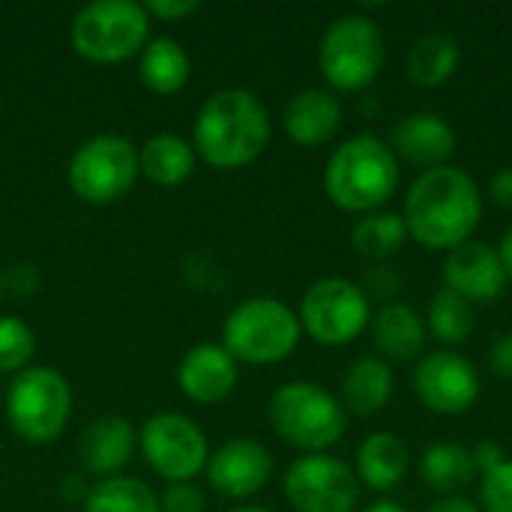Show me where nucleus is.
Here are the masks:
<instances>
[{"instance_id":"obj_1","label":"nucleus","mask_w":512,"mask_h":512,"mask_svg":"<svg viewBox=\"0 0 512 512\" xmlns=\"http://www.w3.org/2000/svg\"><path fill=\"white\" fill-rule=\"evenodd\" d=\"M402 219L408 225V237L420 246L456 249L471 240L483 219V192L468 171L441 165L423 171L411 183Z\"/></svg>"},{"instance_id":"obj_2","label":"nucleus","mask_w":512,"mask_h":512,"mask_svg":"<svg viewBox=\"0 0 512 512\" xmlns=\"http://www.w3.org/2000/svg\"><path fill=\"white\" fill-rule=\"evenodd\" d=\"M273 120L264 99L246 87H225L204 99L192 126V147L207 165L237 171L252 165L270 144Z\"/></svg>"},{"instance_id":"obj_3","label":"nucleus","mask_w":512,"mask_h":512,"mask_svg":"<svg viewBox=\"0 0 512 512\" xmlns=\"http://www.w3.org/2000/svg\"><path fill=\"white\" fill-rule=\"evenodd\" d=\"M399 186V159L378 135H354L339 144L324 168L327 198L348 213H372L393 198Z\"/></svg>"},{"instance_id":"obj_4","label":"nucleus","mask_w":512,"mask_h":512,"mask_svg":"<svg viewBox=\"0 0 512 512\" xmlns=\"http://www.w3.org/2000/svg\"><path fill=\"white\" fill-rule=\"evenodd\" d=\"M297 312L276 297H249L237 303L222 324V348L249 366H273L300 345Z\"/></svg>"},{"instance_id":"obj_5","label":"nucleus","mask_w":512,"mask_h":512,"mask_svg":"<svg viewBox=\"0 0 512 512\" xmlns=\"http://www.w3.org/2000/svg\"><path fill=\"white\" fill-rule=\"evenodd\" d=\"M270 423L285 444L312 456L342 441L348 414H345V405L321 384L291 381L273 393Z\"/></svg>"},{"instance_id":"obj_6","label":"nucleus","mask_w":512,"mask_h":512,"mask_svg":"<svg viewBox=\"0 0 512 512\" xmlns=\"http://www.w3.org/2000/svg\"><path fill=\"white\" fill-rule=\"evenodd\" d=\"M69 42L90 63H120L138 57L150 42V15L135 0H93L72 18Z\"/></svg>"},{"instance_id":"obj_7","label":"nucleus","mask_w":512,"mask_h":512,"mask_svg":"<svg viewBox=\"0 0 512 512\" xmlns=\"http://www.w3.org/2000/svg\"><path fill=\"white\" fill-rule=\"evenodd\" d=\"M72 417V387L51 366H27L6 390V420L27 444H51Z\"/></svg>"},{"instance_id":"obj_8","label":"nucleus","mask_w":512,"mask_h":512,"mask_svg":"<svg viewBox=\"0 0 512 512\" xmlns=\"http://www.w3.org/2000/svg\"><path fill=\"white\" fill-rule=\"evenodd\" d=\"M384 33L360 12L339 15L321 36L318 69L333 90H363L384 66Z\"/></svg>"},{"instance_id":"obj_9","label":"nucleus","mask_w":512,"mask_h":512,"mask_svg":"<svg viewBox=\"0 0 512 512\" xmlns=\"http://www.w3.org/2000/svg\"><path fill=\"white\" fill-rule=\"evenodd\" d=\"M138 150L129 138L102 132L78 144L66 165V183L87 204H114L138 180Z\"/></svg>"},{"instance_id":"obj_10","label":"nucleus","mask_w":512,"mask_h":512,"mask_svg":"<svg viewBox=\"0 0 512 512\" xmlns=\"http://www.w3.org/2000/svg\"><path fill=\"white\" fill-rule=\"evenodd\" d=\"M300 327L318 345L339 348L354 342L372 324V306L366 291L342 276L318 279L300 300Z\"/></svg>"},{"instance_id":"obj_11","label":"nucleus","mask_w":512,"mask_h":512,"mask_svg":"<svg viewBox=\"0 0 512 512\" xmlns=\"http://www.w3.org/2000/svg\"><path fill=\"white\" fill-rule=\"evenodd\" d=\"M138 447L147 465L168 483H192L204 474L210 444L198 423L177 411H159L138 429Z\"/></svg>"},{"instance_id":"obj_12","label":"nucleus","mask_w":512,"mask_h":512,"mask_svg":"<svg viewBox=\"0 0 512 512\" xmlns=\"http://www.w3.org/2000/svg\"><path fill=\"white\" fill-rule=\"evenodd\" d=\"M285 498L297 512H354L360 480L342 459L312 453L288 468Z\"/></svg>"},{"instance_id":"obj_13","label":"nucleus","mask_w":512,"mask_h":512,"mask_svg":"<svg viewBox=\"0 0 512 512\" xmlns=\"http://www.w3.org/2000/svg\"><path fill=\"white\" fill-rule=\"evenodd\" d=\"M414 393L429 411L456 417L477 402L480 375L462 354L435 351L414 369Z\"/></svg>"},{"instance_id":"obj_14","label":"nucleus","mask_w":512,"mask_h":512,"mask_svg":"<svg viewBox=\"0 0 512 512\" xmlns=\"http://www.w3.org/2000/svg\"><path fill=\"white\" fill-rule=\"evenodd\" d=\"M207 483L228 501H246L258 495L273 477V456L255 438H231L207 459Z\"/></svg>"},{"instance_id":"obj_15","label":"nucleus","mask_w":512,"mask_h":512,"mask_svg":"<svg viewBox=\"0 0 512 512\" xmlns=\"http://www.w3.org/2000/svg\"><path fill=\"white\" fill-rule=\"evenodd\" d=\"M444 288L456 291L459 297H465L468 303H489L498 300L510 282L498 249H492L489 243L480 240H468L456 249H450L444 267Z\"/></svg>"},{"instance_id":"obj_16","label":"nucleus","mask_w":512,"mask_h":512,"mask_svg":"<svg viewBox=\"0 0 512 512\" xmlns=\"http://www.w3.org/2000/svg\"><path fill=\"white\" fill-rule=\"evenodd\" d=\"M387 144L396 159L402 156L405 162L432 171L450 165V156L456 153V129L435 111H411L396 120Z\"/></svg>"},{"instance_id":"obj_17","label":"nucleus","mask_w":512,"mask_h":512,"mask_svg":"<svg viewBox=\"0 0 512 512\" xmlns=\"http://www.w3.org/2000/svg\"><path fill=\"white\" fill-rule=\"evenodd\" d=\"M240 363L216 342H201L189 348L177 366V384L183 396L195 405H216L237 387Z\"/></svg>"},{"instance_id":"obj_18","label":"nucleus","mask_w":512,"mask_h":512,"mask_svg":"<svg viewBox=\"0 0 512 512\" xmlns=\"http://www.w3.org/2000/svg\"><path fill=\"white\" fill-rule=\"evenodd\" d=\"M138 447V432L129 420L117 414H105L90 420L78 435V462L90 477H117Z\"/></svg>"},{"instance_id":"obj_19","label":"nucleus","mask_w":512,"mask_h":512,"mask_svg":"<svg viewBox=\"0 0 512 512\" xmlns=\"http://www.w3.org/2000/svg\"><path fill=\"white\" fill-rule=\"evenodd\" d=\"M342 126V102L333 90L306 87L294 93L282 111V129L297 147H321Z\"/></svg>"},{"instance_id":"obj_20","label":"nucleus","mask_w":512,"mask_h":512,"mask_svg":"<svg viewBox=\"0 0 512 512\" xmlns=\"http://www.w3.org/2000/svg\"><path fill=\"white\" fill-rule=\"evenodd\" d=\"M195 147L174 132H156L138 150V171L162 189H174L195 174Z\"/></svg>"},{"instance_id":"obj_21","label":"nucleus","mask_w":512,"mask_h":512,"mask_svg":"<svg viewBox=\"0 0 512 512\" xmlns=\"http://www.w3.org/2000/svg\"><path fill=\"white\" fill-rule=\"evenodd\" d=\"M372 339L387 360L408 363L426 348V324L408 303H387L372 318Z\"/></svg>"},{"instance_id":"obj_22","label":"nucleus","mask_w":512,"mask_h":512,"mask_svg":"<svg viewBox=\"0 0 512 512\" xmlns=\"http://www.w3.org/2000/svg\"><path fill=\"white\" fill-rule=\"evenodd\" d=\"M411 465V453L402 438L390 432L369 435L357 450V480L372 492H390L396 489Z\"/></svg>"},{"instance_id":"obj_23","label":"nucleus","mask_w":512,"mask_h":512,"mask_svg":"<svg viewBox=\"0 0 512 512\" xmlns=\"http://www.w3.org/2000/svg\"><path fill=\"white\" fill-rule=\"evenodd\" d=\"M393 369L381 357H357L342 378V405L357 417H375L393 399Z\"/></svg>"},{"instance_id":"obj_24","label":"nucleus","mask_w":512,"mask_h":512,"mask_svg":"<svg viewBox=\"0 0 512 512\" xmlns=\"http://www.w3.org/2000/svg\"><path fill=\"white\" fill-rule=\"evenodd\" d=\"M192 60L186 48L171 36H156L138 54V78L156 96H174L186 87Z\"/></svg>"},{"instance_id":"obj_25","label":"nucleus","mask_w":512,"mask_h":512,"mask_svg":"<svg viewBox=\"0 0 512 512\" xmlns=\"http://www.w3.org/2000/svg\"><path fill=\"white\" fill-rule=\"evenodd\" d=\"M462 63V45L450 33H426L408 51V78L420 87H441L456 75Z\"/></svg>"},{"instance_id":"obj_26","label":"nucleus","mask_w":512,"mask_h":512,"mask_svg":"<svg viewBox=\"0 0 512 512\" xmlns=\"http://www.w3.org/2000/svg\"><path fill=\"white\" fill-rule=\"evenodd\" d=\"M420 477L432 492H441L444 498H450L453 492H462L477 480V468H474L468 447L456 441H438L423 453Z\"/></svg>"},{"instance_id":"obj_27","label":"nucleus","mask_w":512,"mask_h":512,"mask_svg":"<svg viewBox=\"0 0 512 512\" xmlns=\"http://www.w3.org/2000/svg\"><path fill=\"white\" fill-rule=\"evenodd\" d=\"M84 512H159V495L135 477H108L90 486Z\"/></svg>"},{"instance_id":"obj_28","label":"nucleus","mask_w":512,"mask_h":512,"mask_svg":"<svg viewBox=\"0 0 512 512\" xmlns=\"http://www.w3.org/2000/svg\"><path fill=\"white\" fill-rule=\"evenodd\" d=\"M354 249L369 258V261H384L390 255H396L405 240H408V225L402 219V213H369L354 225Z\"/></svg>"},{"instance_id":"obj_29","label":"nucleus","mask_w":512,"mask_h":512,"mask_svg":"<svg viewBox=\"0 0 512 512\" xmlns=\"http://www.w3.org/2000/svg\"><path fill=\"white\" fill-rule=\"evenodd\" d=\"M429 330L444 345H462L474 330V309L450 288H438L429 303Z\"/></svg>"},{"instance_id":"obj_30","label":"nucleus","mask_w":512,"mask_h":512,"mask_svg":"<svg viewBox=\"0 0 512 512\" xmlns=\"http://www.w3.org/2000/svg\"><path fill=\"white\" fill-rule=\"evenodd\" d=\"M36 354V336L27 321L15 315H0V372L18 375L30 366Z\"/></svg>"},{"instance_id":"obj_31","label":"nucleus","mask_w":512,"mask_h":512,"mask_svg":"<svg viewBox=\"0 0 512 512\" xmlns=\"http://www.w3.org/2000/svg\"><path fill=\"white\" fill-rule=\"evenodd\" d=\"M480 504L483 512H512V459L483 477Z\"/></svg>"},{"instance_id":"obj_32","label":"nucleus","mask_w":512,"mask_h":512,"mask_svg":"<svg viewBox=\"0 0 512 512\" xmlns=\"http://www.w3.org/2000/svg\"><path fill=\"white\" fill-rule=\"evenodd\" d=\"M159 512H207V498L195 483H168L159 495Z\"/></svg>"},{"instance_id":"obj_33","label":"nucleus","mask_w":512,"mask_h":512,"mask_svg":"<svg viewBox=\"0 0 512 512\" xmlns=\"http://www.w3.org/2000/svg\"><path fill=\"white\" fill-rule=\"evenodd\" d=\"M399 285H402V276H399L390 264H375V267L366 273V282H363L360 288L366 291V297L384 300V306H387V303H393L390 297L399 291Z\"/></svg>"},{"instance_id":"obj_34","label":"nucleus","mask_w":512,"mask_h":512,"mask_svg":"<svg viewBox=\"0 0 512 512\" xmlns=\"http://www.w3.org/2000/svg\"><path fill=\"white\" fill-rule=\"evenodd\" d=\"M198 0H147L144 12L159 18V21H180L192 12H198Z\"/></svg>"},{"instance_id":"obj_35","label":"nucleus","mask_w":512,"mask_h":512,"mask_svg":"<svg viewBox=\"0 0 512 512\" xmlns=\"http://www.w3.org/2000/svg\"><path fill=\"white\" fill-rule=\"evenodd\" d=\"M471 459H474V468H477V474H480V477L492 474L498 465H504V462H507V459H504V450H501V444H498V441H480V444H474V447H471Z\"/></svg>"},{"instance_id":"obj_36","label":"nucleus","mask_w":512,"mask_h":512,"mask_svg":"<svg viewBox=\"0 0 512 512\" xmlns=\"http://www.w3.org/2000/svg\"><path fill=\"white\" fill-rule=\"evenodd\" d=\"M489 366L495 369V375L512 381V333H504V336L489 348Z\"/></svg>"},{"instance_id":"obj_37","label":"nucleus","mask_w":512,"mask_h":512,"mask_svg":"<svg viewBox=\"0 0 512 512\" xmlns=\"http://www.w3.org/2000/svg\"><path fill=\"white\" fill-rule=\"evenodd\" d=\"M489 192H492V198H495L498 207L512 210V168H501V171L492 177Z\"/></svg>"},{"instance_id":"obj_38","label":"nucleus","mask_w":512,"mask_h":512,"mask_svg":"<svg viewBox=\"0 0 512 512\" xmlns=\"http://www.w3.org/2000/svg\"><path fill=\"white\" fill-rule=\"evenodd\" d=\"M60 492H63V501H69V504H84V498H87L90 486L84 483V477H81V474H69V477H63Z\"/></svg>"},{"instance_id":"obj_39","label":"nucleus","mask_w":512,"mask_h":512,"mask_svg":"<svg viewBox=\"0 0 512 512\" xmlns=\"http://www.w3.org/2000/svg\"><path fill=\"white\" fill-rule=\"evenodd\" d=\"M426 512H480L477 504H471L468 498H459V495H450V498H441L435 501Z\"/></svg>"},{"instance_id":"obj_40","label":"nucleus","mask_w":512,"mask_h":512,"mask_svg":"<svg viewBox=\"0 0 512 512\" xmlns=\"http://www.w3.org/2000/svg\"><path fill=\"white\" fill-rule=\"evenodd\" d=\"M498 258H501V264H504L507 276L512 279V225L507 228V234L501 237V246H498Z\"/></svg>"},{"instance_id":"obj_41","label":"nucleus","mask_w":512,"mask_h":512,"mask_svg":"<svg viewBox=\"0 0 512 512\" xmlns=\"http://www.w3.org/2000/svg\"><path fill=\"white\" fill-rule=\"evenodd\" d=\"M363 512H408L405 507H399V504H393V501H375V504H369Z\"/></svg>"},{"instance_id":"obj_42","label":"nucleus","mask_w":512,"mask_h":512,"mask_svg":"<svg viewBox=\"0 0 512 512\" xmlns=\"http://www.w3.org/2000/svg\"><path fill=\"white\" fill-rule=\"evenodd\" d=\"M228 512H270V510H264V507H234V510H228Z\"/></svg>"},{"instance_id":"obj_43","label":"nucleus","mask_w":512,"mask_h":512,"mask_svg":"<svg viewBox=\"0 0 512 512\" xmlns=\"http://www.w3.org/2000/svg\"><path fill=\"white\" fill-rule=\"evenodd\" d=\"M0 300H3V282H0Z\"/></svg>"}]
</instances>
